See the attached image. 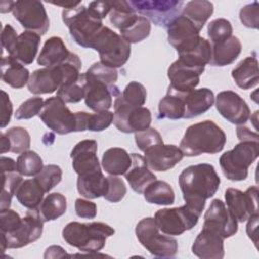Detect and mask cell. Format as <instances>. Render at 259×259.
I'll use <instances>...</instances> for the list:
<instances>
[{"label": "cell", "instance_id": "6da1fadb", "mask_svg": "<svg viewBox=\"0 0 259 259\" xmlns=\"http://www.w3.org/2000/svg\"><path fill=\"white\" fill-rule=\"evenodd\" d=\"M178 182L185 204L201 215L206 199L215 194L221 179L212 165L201 163L185 168Z\"/></svg>", "mask_w": 259, "mask_h": 259}, {"label": "cell", "instance_id": "7a4b0ae2", "mask_svg": "<svg viewBox=\"0 0 259 259\" xmlns=\"http://www.w3.org/2000/svg\"><path fill=\"white\" fill-rule=\"evenodd\" d=\"M226 141L225 132L215 122L203 120L187 127L179 148L187 157L217 154L224 149Z\"/></svg>", "mask_w": 259, "mask_h": 259}, {"label": "cell", "instance_id": "3957f363", "mask_svg": "<svg viewBox=\"0 0 259 259\" xmlns=\"http://www.w3.org/2000/svg\"><path fill=\"white\" fill-rule=\"evenodd\" d=\"M114 234V229L101 222L89 224L71 222L62 232L63 239L72 247L84 253H96L103 249L106 239Z\"/></svg>", "mask_w": 259, "mask_h": 259}, {"label": "cell", "instance_id": "277c9868", "mask_svg": "<svg viewBox=\"0 0 259 259\" xmlns=\"http://www.w3.org/2000/svg\"><path fill=\"white\" fill-rule=\"evenodd\" d=\"M62 18L75 42L83 48L90 49L94 37L103 27L102 19L81 4L63 9Z\"/></svg>", "mask_w": 259, "mask_h": 259}, {"label": "cell", "instance_id": "5b68a950", "mask_svg": "<svg viewBox=\"0 0 259 259\" xmlns=\"http://www.w3.org/2000/svg\"><path fill=\"white\" fill-rule=\"evenodd\" d=\"M259 156L258 141H241L220 157L224 175L232 181H242L248 176L249 167Z\"/></svg>", "mask_w": 259, "mask_h": 259}, {"label": "cell", "instance_id": "8992f818", "mask_svg": "<svg viewBox=\"0 0 259 259\" xmlns=\"http://www.w3.org/2000/svg\"><path fill=\"white\" fill-rule=\"evenodd\" d=\"M90 49L98 52L100 63L114 69L122 67L131 56V44L104 25L94 37Z\"/></svg>", "mask_w": 259, "mask_h": 259}, {"label": "cell", "instance_id": "52a82bcc", "mask_svg": "<svg viewBox=\"0 0 259 259\" xmlns=\"http://www.w3.org/2000/svg\"><path fill=\"white\" fill-rule=\"evenodd\" d=\"M136 236L142 246L155 257L172 258L178 251L176 239L160 233L154 218L142 219L136 226Z\"/></svg>", "mask_w": 259, "mask_h": 259}, {"label": "cell", "instance_id": "ba28073f", "mask_svg": "<svg viewBox=\"0 0 259 259\" xmlns=\"http://www.w3.org/2000/svg\"><path fill=\"white\" fill-rule=\"evenodd\" d=\"M200 214L187 204L173 208H162L154 215L160 232L168 236H179L191 230L198 222Z\"/></svg>", "mask_w": 259, "mask_h": 259}, {"label": "cell", "instance_id": "9c48e42d", "mask_svg": "<svg viewBox=\"0 0 259 259\" xmlns=\"http://www.w3.org/2000/svg\"><path fill=\"white\" fill-rule=\"evenodd\" d=\"M44 221L40 219L37 209H28L26 215L22 218L21 225L8 234L1 233L2 252L6 249L22 248L41 237Z\"/></svg>", "mask_w": 259, "mask_h": 259}, {"label": "cell", "instance_id": "30bf717a", "mask_svg": "<svg viewBox=\"0 0 259 259\" xmlns=\"http://www.w3.org/2000/svg\"><path fill=\"white\" fill-rule=\"evenodd\" d=\"M41 121L58 135L76 132V115L60 97H50L45 100L44 107L38 114Z\"/></svg>", "mask_w": 259, "mask_h": 259}, {"label": "cell", "instance_id": "8fae6325", "mask_svg": "<svg viewBox=\"0 0 259 259\" xmlns=\"http://www.w3.org/2000/svg\"><path fill=\"white\" fill-rule=\"evenodd\" d=\"M14 18L28 31L40 36L46 34L50 27V20L42 2L37 0H17L12 8Z\"/></svg>", "mask_w": 259, "mask_h": 259}, {"label": "cell", "instance_id": "7c38bea8", "mask_svg": "<svg viewBox=\"0 0 259 259\" xmlns=\"http://www.w3.org/2000/svg\"><path fill=\"white\" fill-rule=\"evenodd\" d=\"M113 107V123L119 132L131 134L150 127L152 114L147 107H132L124 104L117 96L114 97Z\"/></svg>", "mask_w": 259, "mask_h": 259}, {"label": "cell", "instance_id": "4fadbf2b", "mask_svg": "<svg viewBox=\"0 0 259 259\" xmlns=\"http://www.w3.org/2000/svg\"><path fill=\"white\" fill-rule=\"evenodd\" d=\"M132 7L142 16L151 20L156 25L167 26L179 12L184 4L176 0H154V1H130Z\"/></svg>", "mask_w": 259, "mask_h": 259}, {"label": "cell", "instance_id": "5bb4252c", "mask_svg": "<svg viewBox=\"0 0 259 259\" xmlns=\"http://www.w3.org/2000/svg\"><path fill=\"white\" fill-rule=\"evenodd\" d=\"M227 208L239 223L246 222L258 212V187L251 186L245 192L228 188L225 192Z\"/></svg>", "mask_w": 259, "mask_h": 259}, {"label": "cell", "instance_id": "9a60e30c", "mask_svg": "<svg viewBox=\"0 0 259 259\" xmlns=\"http://www.w3.org/2000/svg\"><path fill=\"white\" fill-rule=\"evenodd\" d=\"M204 229L210 230L223 239L234 236L238 231V222L226 207L225 203L215 198L210 202L209 207L204 213Z\"/></svg>", "mask_w": 259, "mask_h": 259}, {"label": "cell", "instance_id": "2e32d148", "mask_svg": "<svg viewBox=\"0 0 259 259\" xmlns=\"http://www.w3.org/2000/svg\"><path fill=\"white\" fill-rule=\"evenodd\" d=\"M84 101L86 106L95 112L108 110L112 105V97H115L118 93H120L118 87L115 85L108 86L106 83L87 73H84Z\"/></svg>", "mask_w": 259, "mask_h": 259}, {"label": "cell", "instance_id": "e0dca14e", "mask_svg": "<svg viewBox=\"0 0 259 259\" xmlns=\"http://www.w3.org/2000/svg\"><path fill=\"white\" fill-rule=\"evenodd\" d=\"M215 107L219 113L233 124L243 125L250 118L251 110L248 104L232 90L222 91L217 95Z\"/></svg>", "mask_w": 259, "mask_h": 259}, {"label": "cell", "instance_id": "ac0fdd59", "mask_svg": "<svg viewBox=\"0 0 259 259\" xmlns=\"http://www.w3.org/2000/svg\"><path fill=\"white\" fill-rule=\"evenodd\" d=\"M203 71V68L190 67L176 60L168 68L167 74L170 80L168 91L184 95L194 90L199 84L200 75Z\"/></svg>", "mask_w": 259, "mask_h": 259}, {"label": "cell", "instance_id": "d6986e66", "mask_svg": "<svg viewBox=\"0 0 259 259\" xmlns=\"http://www.w3.org/2000/svg\"><path fill=\"white\" fill-rule=\"evenodd\" d=\"M178 59L181 63L194 67L203 68L209 64L211 58V45L209 40L196 35L176 48Z\"/></svg>", "mask_w": 259, "mask_h": 259}, {"label": "cell", "instance_id": "ffe728a7", "mask_svg": "<svg viewBox=\"0 0 259 259\" xmlns=\"http://www.w3.org/2000/svg\"><path fill=\"white\" fill-rule=\"evenodd\" d=\"M72 167L78 175H87L101 171L97 157V142L83 140L75 145L71 151Z\"/></svg>", "mask_w": 259, "mask_h": 259}, {"label": "cell", "instance_id": "44dd1931", "mask_svg": "<svg viewBox=\"0 0 259 259\" xmlns=\"http://www.w3.org/2000/svg\"><path fill=\"white\" fill-rule=\"evenodd\" d=\"M145 159L148 167L154 171H167L172 169L184 157L180 148L175 145L157 144L145 152Z\"/></svg>", "mask_w": 259, "mask_h": 259}, {"label": "cell", "instance_id": "7402d4cb", "mask_svg": "<svg viewBox=\"0 0 259 259\" xmlns=\"http://www.w3.org/2000/svg\"><path fill=\"white\" fill-rule=\"evenodd\" d=\"M64 74L60 66L54 68H42L32 72L27 83L29 92L35 95L51 94L62 86Z\"/></svg>", "mask_w": 259, "mask_h": 259}, {"label": "cell", "instance_id": "603a6c76", "mask_svg": "<svg viewBox=\"0 0 259 259\" xmlns=\"http://www.w3.org/2000/svg\"><path fill=\"white\" fill-rule=\"evenodd\" d=\"M224 240L217 233L202 228L192 244V253L201 259H222L225 256Z\"/></svg>", "mask_w": 259, "mask_h": 259}, {"label": "cell", "instance_id": "cb8c5ba5", "mask_svg": "<svg viewBox=\"0 0 259 259\" xmlns=\"http://www.w3.org/2000/svg\"><path fill=\"white\" fill-rule=\"evenodd\" d=\"M131 157L132 165L124 176L131 188L135 192L143 193L146 187L155 181L157 177L148 167L145 157L136 153L131 154Z\"/></svg>", "mask_w": 259, "mask_h": 259}, {"label": "cell", "instance_id": "d4e9b609", "mask_svg": "<svg viewBox=\"0 0 259 259\" xmlns=\"http://www.w3.org/2000/svg\"><path fill=\"white\" fill-rule=\"evenodd\" d=\"M39 42V34L33 31L25 30L18 35V38L8 56H10L23 66L30 65L36 57Z\"/></svg>", "mask_w": 259, "mask_h": 259}, {"label": "cell", "instance_id": "484cf974", "mask_svg": "<svg viewBox=\"0 0 259 259\" xmlns=\"http://www.w3.org/2000/svg\"><path fill=\"white\" fill-rule=\"evenodd\" d=\"M185 113L183 118H193L206 112L214 102L213 92L208 88L194 89L183 95Z\"/></svg>", "mask_w": 259, "mask_h": 259}, {"label": "cell", "instance_id": "4316f807", "mask_svg": "<svg viewBox=\"0 0 259 259\" xmlns=\"http://www.w3.org/2000/svg\"><path fill=\"white\" fill-rule=\"evenodd\" d=\"M211 45V58L209 64L211 66L224 67L235 62L242 51V44L237 36H230L229 38Z\"/></svg>", "mask_w": 259, "mask_h": 259}, {"label": "cell", "instance_id": "83f0119b", "mask_svg": "<svg viewBox=\"0 0 259 259\" xmlns=\"http://www.w3.org/2000/svg\"><path fill=\"white\" fill-rule=\"evenodd\" d=\"M63 39L59 36L48 38L37 57V64L45 68H54L61 65L70 56Z\"/></svg>", "mask_w": 259, "mask_h": 259}, {"label": "cell", "instance_id": "f1b7e54d", "mask_svg": "<svg viewBox=\"0 0 259 259\" xmlns=\"http://www.w3.org/2000/svg\"><path fill=\"white\" fill-rule=\"evenodd\" d=\"M166 27L168 41L175 49L184 41L199 35L200 32V29L182 14L175 17Z\"/></svg>", "mask_w": 259, "mask_h": 259}, {"label": "cell", "instance_id": "f546056e", "mask_svg": "<svg viewBox=\"0 0 259 259\" xmlns=\"http://www.w3.org/2000/svg\"><path fill=\"white\" fill-rule=\"evenodd\" d=\"M1 78L4 83L12 88L19 89L28 83L30 78L29 71L10 56L1 59Z\"/></svg>", "mask_w": 259, "mask_h": 259}, {"label": "cell", "instance_id": "4dcf8cb0", "mask_svg": "<svg viewBox=\"0 0 259 259\" xmlns=\"http://www.w3.org/2000/svg\"><path fill=\"white\" fill-rule=\"evenodd\" d=\"M232 77L235 83L242 89H250L258 85V60L250 56L242 60L232 71Z\"/></svg>", "mask_w": 259, "mask_h": 259}, {"label": "cell", "instance_id": "1f68e13d", "mask_svg": "<svg viewBox=\"0 0 259 259\" xmlns=\"http://www.w3.org/2000/svg\"><path fill=\"white\" fill-rule=\"evenodd\" d=\"M101 165L109 175H124L132 165V157L122 148H109L102 155Z\"/></svg>", "mask_w": 259, "mask_h": 259}, {"label": "cell", "instance_id": "d6a6232c", "mask_svg": "<svg viewBox=\"0 0 259 259\" xmlns=\"http://www.w3.org/2000/svg\"><path fill=\"white\" fill-rule=\"evenodd\" d=\"M106 187L107 177L103 175L102 171L87 175H78V192L87 199H94L103 196L106 192Z\"/></svg>", "mask_w": 259, "mask_h": 259}, {"label": "cell", "instance_id": "836d02e7", "mask_svg": "<svg viewBox=\"0 0 259 259\" xmlns=\"http://www.w3.org/2000/svg\"><path fill=\"white\" fill-rule=\"evenodd\" d=\"M45 193L35 178H33L22 180L17 186L14 195L21 205L28 209H35L44 200Z\"/></svg>", "mask_w": 259, "mask_h": 259}, {"label": "cell", "instance_id": "e575fe53", "mask_svg": "<svg viewBox=\"0 0 259 259\" xmlns=\"http://www.w3.org/2000/svg\"><path fill=\"white\" fill-rule=\"evenodd\" d=\"M139 15L136 10L132 7L130 2L121 1H112V6L109 12V21L111 24L122 31L133 25Z\"/></svg>", "mask_w": 259, "mask_h": 259}, {"label": "cell", "instance_id": "d590c367", "mask_svg": "<svg viewBox=\"0 0 259 259\" xmlns=\"http://www.w3.org/2000/svg\"><path fill=\"white\" fill-rule=\"evenodd\" d=\"M36 209L44 223L54 221L66 212L67 199L59 192L50 193L44 198Z\"/></svg>", "mask_w": 259, "mask_h": 259}, {"label": "cell", "instance_id": "8d00e7d4", "mask_svg": "<svg viewBox=\"0 0 259 259\" xmlns=\"http://www.w3.org/2000/svg\"><path fill=\"white\" fill-rule=\"evenodd\" d=\"M144 197L147 202L158 205H170L174 203V190L169 183L163 180H155L144 190Z\"/></svg>", "mask_w": 259, "mask_h": 259}, {"label": "cell", "instance_id": "74e56055", "mask_svg": "<svg viewBox=\"0 0 259 259\" xmlns=\"http://www.w3.org/2000/svg\"><path fill=\"white\" fill-rule=\"evenodd\" d=\"M158 118L180 119L183 118L185 113V104L183 95L177 94L167 90V94L160 100Z\"/></svg>", "mask_w": 259, "mask_h": 259}, {"label": "cell", "instance_id": "f35d334b", "mask_svg": "<svg viewBox=\"0 0 259 259\" xmlns=\"http://www.w3.org/2000/svg\"><path fill=\"white\" fill-rule=\"evenodd\" d=\"M212 12L213 4L206 0L188 1L182 8V15L191 20L200 30Z\"/></svg>", "mask_w": 259, "mask_h": 259}, {"label": "cell", "instance_id": "ab89813d", "mask_svg": "<svg viewBox=\"0 0 259 259\" xmlns=\"http://www.w3.org/2000/svg\"><path fill=\"white\" fill-rule=\"evenodd\" d=\"M17 171L22 176H36L44 168L42 160L38 154L33 151L21 153L16 160Z\"/></svg>", "mask_w": 259, "mask_h": 259}, {"label": "cell", "instance_id": "60d3db41", "mask_svg": "<svg viewBox=\"0 0 259 259\" xmlns=\"http://www.w3.org/2000/svg\"><path fill=\"white\" fill-rule=\"evenodd\" d=\"M124 104L132 107H141L147 100V90L145 86L137 81L130 82L122 93L116 95Z\"/></svg>", "mask_w": 259, "mask_h": 259}, {"label": "cell", "instance_id": "b9f144b4", "mask_svg": "<svg viewBox=\"0 0 259 259\" xmlns=\"http://www.w3.org/2000/svg\"><path fill=\"white\" fill-rule=\"evenodd\" d=\"M2 173V192H1V203L0 209L9 208L11 204L12 196L15 193L17 186L23 180L22 175L18 171L13 172H1Z\"/></svg>", "mask_w": 259, "mask_h": 259}, {"label": "cell", "instance_id": "7bdbcfd3", "mask_svg": "<svg viewBox=\"0 0 259 259\" xmlns=\"http://www.w3.org/2000/svg\"><path fill=\"white\" fill-rule=\"evenodd\" d=\"M151 22L144 16L139 15L137 21L128 28L120 31V35L130 44H136L144 40L150 35Z\"/></svg>", "mask_w": 259, "mask_h": 259}, {"label": "cell", "instance_id": "ee69618b", "mask_svg": "<svg viewBox=\"0 0 259 259\" xmlns=\"http://www.w3.org/2000/svg\"><path fill=\"white\" fill-rule=\"evenodd\" d=\"M85 75L81 74L78 81L61 86L57 91V96L66 103H77L85 96Z\"/></svg>", "mask_w": 259, "mask_h": 259}, {"label": "cell", "instance_id": "f6af8a7d", "mask_svg": "<svg viewBox=\"0 0 259 259\" xmlns=\"http://www.w3.org/2000/svg\"><path fill=\"white\" fill-rule=\"evenodd\" d=\"M5 135L9 140L10 152L21 154L28 151L30 147V136L24 127L13 126L7 130Z\"/></svg>", "mask_w": 259, "mask_h": 259}, {"label": "cell", "instance_id": "bcb514c9", "mask_svg": "<svg viewBox=\"0 0 259 259\" xmlns=\"http://www.w3.org/2000/svg\"><path fill=\"white\" fill-rule=\"evenodd\" d=\"M62 169L58 165L50 164L44 166L42 170L34 177L45 192H49L62 180Z\"/></svg>", "mask_w": 259, "mask_h": 259}, {"label": "cell", "instance_id": "7dc6e473", "mask_svg": "<svg viewBox=\"0 0 259 259\" xmlns=\"http://www.w3.org/2000/svg\"><path fill=\"white\" fill-rule=\"evenodd\" d=\"M232 24L226 18H217L208 23L207 35L211 44L223 41L232 36Z\"/></svg>", "mask_w": 259, "mask_h": 259}, {"label": "cell", "instance_id": "c3c4849f", "mask_svg": "<svg viewBox=\"0 0 259 259\" xmlns=\"http://www.w3.org/2000/svg\"><path fill=\"white\" fill-rule=\"evenodd\" d=\"M44 99L41 97H31L25 100L17 108L14 116L16 119H29L38 115L44 107Z\"/></svg>", "mask_w": 259, "mask_h": 259}, {"label": "cell", "instance_id": "681fc988", "mask_svg": "<svg viewBox=\"0 0 259 259\" xmlns=\"http://www.w3.org/2000/svg\"><path fill=\"white\" fill-rule=\"evenodd\" d=\"M126 194V186L123 180L117 176L109 175L107 177L106 192L103 197L110 202L120 201Z\"/></svg>", "mask_w": 259, "mask_h": 259}, {"label": "cell", "instance_id": "f907efd6", "mask_svg": "<svg viewBox=\"0 0 259 259\" xmlns=\"http://www.w3.org/2000/svg\"><path fill=\"white\" fill-rule=\"evenodd\" d=\"M87 74L95 77L96 79L106 83L108 86L115 85L117 80V71L114 68L103 65L100 62L94 63L87 71Z\"/></svg>", "mask_w": 259, "mask_h": 259}, {"label": "cell", "instance_id": "816d5d0a", "mask_svg": "<svg viewBox=\"0 0 259 259\" xmlns=\"http://www.w3.org/2000/svg\"><path fill=\"white\" fill-rule=\"evenodd\" d=\"M135 141L138 148L143 152L157 144L163 143L160 133L154 127H148L145 131L135 133Z\"/></svg>", "mask_w": 259, "mask_h": 259}, {"label": "cell", "instance_id": "f5cc1de1", "mask_svg": "<svg viewBox=\"0 0 259 259\" xmlns=\"http://www.w3.org/2000/svg\"><path fill=\"white\" fill-rule=\"evenodd\" d=\"M113 121V112L109 110L95 112L93 114L89 113L87 121V131L91 132H101L107 128Z\"/></svg>", "mask_w": 259, "mask_h": 259}, {"label": "cell", "instance_id": "db71d44e", "mask_svg": "<svg viewBox=\"0 0 259 259\" xmlns=\"http://www.w3.org/2000/svg\"><path fill=\"white\" fill-rule=\"evenodd\" d=\"M240 20L246 27L258 28L259 24V4L254 1L245 5L240 10Z\"/></svg>", "mask_w": 259, "mask_h": 259}, {"label": "cell", "instance_id": "11a10c76", "mask_svg": "<svg viewBox=\"0 0 259 259\" xmlns=\"http://www.w3.org/2000/svg\"><path fill=\"white\" fill-rule=\"evenodd\" d=\"M22 219L19 217V214L10 209H0V230L3 234H8L13 231H15L20 225H21Z\"/></svg>", "mask_w": 259, "mask_h": 259}, {"label": "cell", "instance_id": "9f6ffc18", "mask_svg": "<svg viewBox=\"0 0 259 259\" xmlns=\"http://www.w3.org/2000/svg\"><path fill=\"white\" fill-rule=\"evenodd\" d=\"M75 212L82 219H94L97 214V206L90 200L77 198L75 201Z\"/></svg>", "mask_w": 259, "mask_h": 259}, {"label": "cell", "instance_id": "6f0895ef", "mask_svg": "<svg viewBox=\"0 0 259 259\" xmlns=\"http://www.w3.org/2000/svg\"><path fill=\"white\" fill-rule=\"evenodd\" d=\"M17 38H18V35L15 29L10 24L4 25L1 32V45H2V49H4L8 55L12 51Z\"/></svg>", "mask_w": 259, "mask_h": 259}, {"label": "cell", "instance_id": "680465c9", "mask_svg": "<svg viewBox=\"0 0 259 259\" xmlns=\"http://www.w3.org/2000/svg\"><path fill=\"white\" fill-rule=\"evenodd\" d=\"M1 93H2V108H1L2 114H1L0 126L3 128L10 122L13 106H12V103L10 101L8 94L3 90L1 91Z\"/></svg>", "mask_w": 259, "mask_h": 259}, {"label": "cell", "instance_id": "91938a15", "mask_svg": "<svg viewBox=\"0 0 259 259\" xmlns=\"http://www.w3.org/2000/svg\"><path fill=\"white\" fill-rule=\"evenodd\" d=\"M111 6L112 1H92L89 3L88 8L99 18L103 19L107 14H109Z\"/></svg>", "mask_w": 259, "mask_h": 259}, {"label": "cell", "instance_id": "94428289", "mask_svg": "<svg viewBox=\"0 0 259 259\" xmlns=\"http://www.w3.org/2000/svg\"><path fill=\"white\" fill-rule=\"evenodd\" d=\"M248 224L246 227V232L248 237L257 245V227H258V212L251 215L248 220Z\"/></svg>", "mask_w": 259, "mask_h": 259}, {"label": "cell", "instance_id": "6125c7cd", "mask_svg": "<svg viewBox=\"0 0 259 259\" xmlns=\"http://www.w3.org/2000/svg\"><path fill=\"white\" fill-rule=\"evenodd\" d=\"M237 135L241 141H258V133L257 131L251 132L248 127L244 125H238L237 127Z\"/></svg>", "mask_w": 259, "mask_h": 259}, {"label": "cell", "instance_id": "be15d7a7", "mask_svg": "<svg viewBox=\"0 0 259 259\" xmlns=\"http://www.w3.org/2000/svg\"><path fill=\"white\" fill-rule=\"evenodd\" d=\"M76 115V132H84L87 131V121L89 117V113L85 111L75 112Z\"/></svg>", "mask_w": 259, "mask_h": 259}, {"label": "cell", "instance_id": "e7e4bbea", "mask_svg": "<svg viewBox=\"0 0 259 259\" xmlns=\"http://www.w3.org/2000/svg\"><path fill=\"white\" fill-rule=\"evenodd\" d=\"M0 164H1V172L17 171L16 162L11 158L1 156L0 157Z\"/></svg>", "mask_w": 259, "mask_h": 259}, {"label": "cell", "instance_id": "03108f58", "mask_svg": "<svg viewBox=\"0 0 259 259\" xmlns=\"http://www.w3.org/2000/svg\"><path fill=\"white\" fill-rule=\"evenodd\" d=\"M6 152H10L9 140L5 134H1V154H4Z\"/></svg>", "mask_w": 259, "mask_h": 259}, {"label": "cell", "instance_id": "003e7915", "mask_svg": "<svg viewBox=\"0 0 259 259\" xmlns=\"http://www.w3.org/2000/svg\"><path fill=\"white\" fill-rule=\"evenodd\" d=\"M14 5V1H1L0 3V12L6 13L9 11H12Z\"/></svg>", "mask_w": 259, "mask_h": 259}]
</instances>
